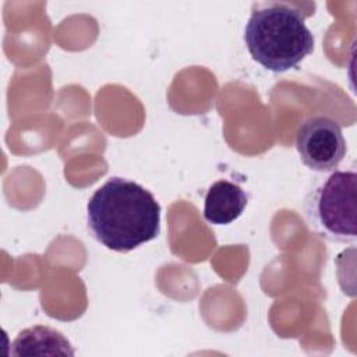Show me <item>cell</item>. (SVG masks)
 <instances>
[{"instance_id": "cell-1", "label": "cell", "mask_w": 357, "mask_h": 357, "mask_svg": "<svg viewBox=\"0 0 357 357\" xmlns=\"http://www.w3.org/2000/svg\"><path fill=\"white\" fill-rule=\"evenodd\" d=\"M86 223L102 245L128 252L158 237L160 205L138 183L112 177L89 198Z\"/></svg>"}, {"instance_id": "cell-2", "label": "cell", "mask_w": 357, "mask_h": 357, "mask_svg": "<svg viewBox=\"0 0 357 357\" xmlns=\"http://www.w3.org/2000/svg\"><path fill=\"white\" fill-rule=\"evenodd\" d=\"M244 42L251 57L273 73L297 67L314 50L305 14L286 1L255 3L245 24Z\"/></svg>"}, {"instance_id": "cell-3", "label": "cell", "mask_w": 357, "mask_h": 357, "mask_svg": "<svg viewBox=\"0 0 357 357\" xmlns=\"http://www.w3.org/2000/svg\"><path fill=\"white\" fill-rule=\"evenodd\" d=\"M304 213L311 229L336 243L357 238V173L333 170L311 188L304 199Z\"/></svg>"}, {"instance_id": "cell-4", "label": "cell", "mask_w": 357, "mask_h": 357, "mask_svg": "<svg viewBox=\"0 0 357 357\" xmlns=\"http://www.w3.org/2000/svg\"><path fill=\"white\" fill-rule=\"evenodd\" d=\"M301 162L315 172H332L346 156V139L339 123L328 116L307 119L296 135Z\"/></svg>"}, {"instance_id": "cell-5", "label": "cell", "mask_w": 357, "mask_h": 357, "mask_svg": "<svg viewBox=\"0 0 357 357\" xmlns=\"http://www.w3.org/2000/svg\"><path fill=\"white\" fill-rule=\"evenodd\" d=\"M247 202L248 197L240 185L218 180L205 195L204 218L212 225H229L241 216Z\"/></svg>"}, {"instance_id": "cell-6", "label": "cell", "mask_w": 357, "mask_h": 357, "mask_svg": "<svg viewBox=\"0 0 357 357\" xmlns=\"http://www.w3.org/2000/svg\"><path fill=\"white\" fill-rule=\"evenodd\" d=\"M11 346L13 356H74L71 343L61 332L42 325L21 331Z\"/></svg>"}]
</instances>
